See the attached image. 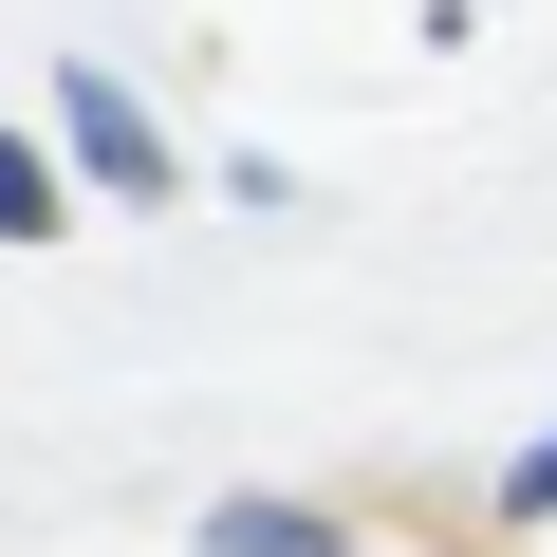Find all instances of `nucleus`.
I'll return each instance as SVG.
<instances>
[{"label":"nucleus","mask_w":557,"mask_h":557,"mask_svg":"<svg viewBox=\"0 0 557 557\" xmlns=\"http://www.w3.org/2000/svg\"><path fill=\"white\" fill-rule=\"evenodd\" d=\"M0 242H57V168H38L20 131H0Z\"/></svg>","instance_id":"7ed1b4c3"},{"label":"nucleus","mask_w":557,"mask_h":557,"mask_svg":"<svg viewBox=\"0 0 557 557\" xmlns=\"http://www.w3.org/2000/svg\"><path fill=\"white\" fill-rule=\"evenodd\" d=\"M57 131H75V149H94V186H131V205L168 186V149H149V112H131L112 75H57Z\"/></svg>","instance_id":"f257e3e1"},{"label":"nucleus","mask_w":557,"mask_h":557,"mask_svg":"<svg viewBox=\"0 0 557 557\" xmlns=\"http://www.w3.org/2000/svg\"><path fill=\"white\" fill-rule=\"evenodd\" d=\"M502 502H520V520H557V446H539V465H520V483H502Z\"/></svg>","instance_id":"20e7f679"},{"label":"nucleus","mask_w":557,"mask_h":557,"mask_svg":"<svg viewBox=\"0 0 557 557\" xmlns=\"http://www.w3.org/2000/svg\"><path fill=\"white\" fill-rule=\"evenodd\" d=\"M205 539H223V557H317V520H298V502H205Z\"/></svg>","instance_id":"f03ea898"}]
</instances>
